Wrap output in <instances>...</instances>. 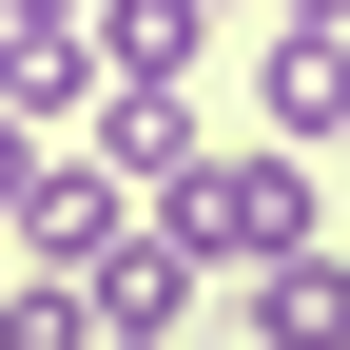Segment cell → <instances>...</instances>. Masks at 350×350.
I'll use <instances>...</instances> for the list:
<instances>
[{
	"label": "cell",
	"instance_id": "12",
	"mask_svg": "<svg viewBox=\"0 0 350 350\" xmlns=\"http://www.w3.org/2000/svg\"><path fill=\"white\" fill-rule=\"evenodd\" d=\"M253 350H292V331H253Z\"/></svg>",
	"mask_w": 350,
	"mask_h": 350
},
{
	"label": "cell",
	"instance_id": "1",
	"mask_svg": "<svg viewBox=\"0 0 350 350\" xmlns=\"http://www.w3.org/2000/svg\"><path fill=\"white\" fill-rule=\"evenodd\" d=\"M156 214L214 273H273V253H312V137H195V175H175Z\"/></svg>",
	"mask_w": 350,
	"mask_h": 350
},
{
	"label": "cell",
	"instance_id": "3",
	"mask_svg": "<svg viewBox=\"0 0 350 350\" xmlns=\"http://www.w3.org/2000/svg\"><path fill=\"white\" fill-rule=\"evenodd\" d=\"M98 20H39V0H0V117H39V137H78L98 117Z\"/></svg>",
	"mask_w": 350,
	"mask_h": 350
},
{
	"label": "cell",
	"instance_id": "2",
	"mask_svg": "<svg viewBox=\"0 0 350 350\" xmlns=\"http://www.w3.org/2000/svg\"><path fill=\"white\" fill-rule=\"evenodd\" d=\"M137 214H156L137 175H117L98 137H59V156L20 175V273H117V234H137Z\"/></svg>",
	"mask_w": 350,
	"mask_h": 350
},
{
	"label": "cell",
	"instance_id": "4",
	"mask_svg": "<svg viewBox=\"0 0 350 350\" xmlns=\"http://www.w3.org/2000/svg\"><path fill=\"white\" fill-rule=\"evenodd\" d=\"M253 137H350V20H273L253 39Z\"/></svg>",
	"mask_w": 350,
	"mask_h": 350
},
{
	"label": "cell",
	"instance_id": "8",
	"mask_svg": "<svg viewBox=\"0 0 350 350\" xmlns=\"http://www.w3.org/2000/svg\"><path fill=\"white\" fill-rule=\"evenodd\" d=\"M0 350H98V273H20L0 292Z\"/></svg>",
	"mask_w": 350,
	"mask_h": 350
},
{
	"label": "cell",
	"instance_id": "5",
	"mask_svg": "<svg viewBox=\"0 0 350 350\" xmlns=\"http://www.w3.org/2000/svg\"><path fill=\"white\" fill-rule=\"evenodd\" d=\"M78 137L137 175V195H175V175H195V78H98V117H78Z\"/></svg>",
	"mask_w": 350,
	"mask_h": 350
},
{
	"label": "cell",
	"instance_id": "10",
	"mask_svg": "<svg viewBox=\"0 0 350 350\" xmlns=\"http://www.w3.org/2000/svg\"><path fill=\"white\" fill-rule=\"evenodd\" d=\"M253 20H350V0H253Z\"/></svg>",
	"mask_w": 350,
	"mask_h": 350
},
{
	"label": "cell",
	"instance_id": "11",
	"mask_svg": "<svg viewBox=\"0 0 350 350\" xmlns=\"http://www.w3.org/2000/svg\"><path fill=\"white\" fill-rule=\"evenodd\" d=\"M98 350H175V331H117V312H98Z\"/></svg>",
	"mask_w": 350,
	"mask_h": 350
},
{
	"label": "cell",
	"instance_id": "13",
	"mask_svg": "<svg viewBox=\"0 0 350 350\" xmlns=\"http://www.w3.org/2000/svg\"><path fill=\"white\" fill-rule=\"evenodd\" d=\"M331 156H350V137H331Z\"/></svg>",
	"mask_w": 350,
	"mask_h": 350
},
{
	"label": "cell",
	"instance_id": "6",
	"mask_svg": "<svg viewBox=\"0 0 350 350\" xmlns=\"http://www.w3.org/2000/svg\"><path fill=\"white\" fill-rule=\"evenodd\" d=\"M214 20L234 0H98V59L117 78H214Z\"/></svg>",
	"mask_w": 350,
	"mask_h": 350
},
{
	"label": "cell",
	"instance_id": "7",
	"mask_svg": "<svg viewBox=\"0 0 350 350\" xmlns=\"http://www.w3.org/2000/svg\"><path fill=\"white\" fill-rule=\"evenodd\" d=\"M253 292V331H292V350H350V253L312 234V253H273V273H234Z\"/></svg>",
	"mask_w": 350,
	"mask_h": 350
},
{
	"label": "cell",
	"instance_id": "9",
	"mask_svg": "<svg viewBox=\"0 0 350 350\" xmlns=\"http://www.w3.org/2000/svg\"><path fill=\"white\" fill-rule=\"evenodd\" d=\"M39 156H59V137H39V117H0V234H20V175Z\"/></svg>",
	"mask_w": 350,
	"mask_h": 350
}]
</instances>
